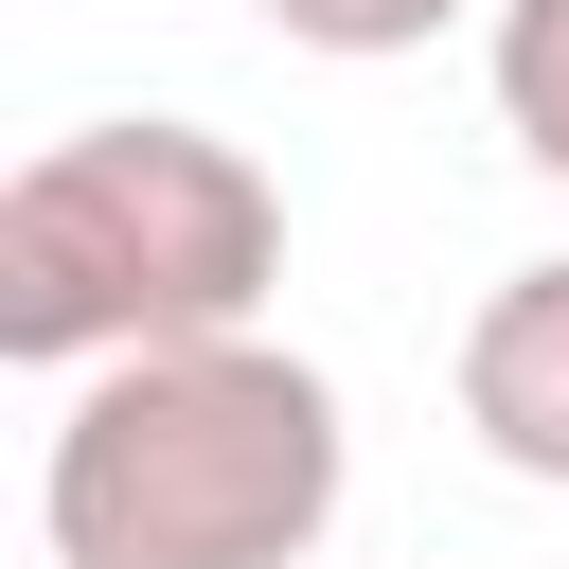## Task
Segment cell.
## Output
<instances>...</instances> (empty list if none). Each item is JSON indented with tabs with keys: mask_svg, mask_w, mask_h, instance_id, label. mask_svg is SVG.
<instances>
[{
	"mask_svg": "<svg viewBox=\"0 0 569 569\" xmlns=\"http://www.w3.org/2000/svg\"><path fill=\"white\" fill-rule=\"evenodd\" d=\"M338 498H356V409L267 320L71 373V409L36 445L53 569H302L338 533Z\"/></svg>",
	"mask_w": 569,
	"mask_h": 569,
	"instance_id": "obj_1",
	"label": "cell"
},
{
	"mask_svg": "<svg viewBox=\"0 0 569 569\" xmlns=\"http://www.w3.org/2000/svg\"><path fill=\"white\" fill-rule=\"evenodd\" d=\"M267 284H284V178L231 124L124 107V124H53L0 178V356L18 373L249 338Z\"/></svg>",
	"mask_w": 569,
	"mask_h": 569,
	"instance_id": "obj_2",
	"label": "cell"
},
{
	"mask_svg": "<svg viewBox=\"0 0 569 569\" xmlns=\"http://www.w3.org/2000/svg\"><path fill=\"white\" fill-rule=\"evenodd\" d=\"M462 427H480L498 480L569 498V249H533V267L480 284V320H462Z\"/></svg>",
	"mask_w": 569,
	"mask_h": 569,
	"instance_id": "obj_3",
	"label": "cell"
},
{
	"mask_svg": "<svg viewBox=\"0 0 569 569\" xmlns=\"http://www.w3.org/2000/svg\"><path fill=\"white\" fill-rule=\"evenodd\" d=\"M480 89H498V142L533 178H569V0H498L480 18Z\"/></svg>",
	"mask_w": 569,
	"mask_h": 569,
	"instance_id": "obj_4",
	"label": "cell"
},
{
	"mask_svg": "<svg viewBox=\"0 0 569 569\" xmlns=\"http://www.w3.org/2000/svg\"><path fill=\"white\" fill-rule=\"evenodd\" d=\"M462 18H498V0H267V36H284V53H338V71L427 53V36H462Z\"/></svg>",
	"mask_w": 569,
	"mask_h": 569,
	"instance_id": "obj_5",
	"label": "cell"
}]
</instances>
